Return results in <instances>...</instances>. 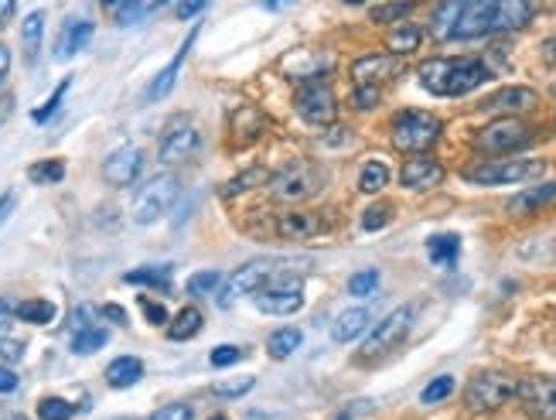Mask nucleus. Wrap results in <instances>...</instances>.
<instances>
[{"label": "nucleus", "mask_w": 556, "mask_h": 420, "mask_svg": "<svg viewBox=\"0 0 556 420\" xmlns=\"http://www.w3.org/2000/svg\"><path fill=\"white\" fill-rule=\"evenodd\" d=\"M536 14L533 0H475L454 28V41H471L485 35L522 31Z\"/></svg>", "instance_id": "obj_1"}, {"label": "nucleus", "mask_w": 556, "mask_h": 420, "mask_svg": "<svg viewBox=\"0 0 556 420\" xmlns=\"http://www.w3.org/2000/svg\"><path fill=\"white\" fill-rule=\"evenodd\" d=\"M239 359H243V349H239V345H215V349H212V366L215 369L236 366Z\"/></svg>", "instance_id": "obj_46"}, {"label": "nucleus", "mask_w": 556, "mask_h": 420, "mask_svg": "<svg viewBox=\"0 0 556 420\" xmlns=\"http://www.w3.org/2000/svg\"><path fill=\"white\" fill-rule=\"evenodd\" d=\"M256 308H260L263 315H277V318L297 315V311L304 308L301 280H294V284H290V277L270 280L267 287H260V291H256Z\"/></svg>", "instance_id": "obj_13"}, {"label": "nucleus", "mask_w": 556, "mask_h": 420, "mask_svg": "<svg viewBox=\"0 0 556 420\" xmlns=\"http://www.w3.org/2000/svg\"><path fill=\"white\" fill-rule=\"evenodd\" d=\"M178 195H181V181L178 178H174V175H154L137 192L134 212H130V216H134L137 226H151V222L168 216V209L178 202Z\"/></svg>", "instance_id": "obj_8"}, {"label": "nucleus", "mask_w": 556, "mask_h": 420, "mask_svg": "<svg viewBox=\"0 0 556 420\" xmlns=\"http://www.w3.org/2000/svg\"><path fill=\"white\" fill-rule=\"evenodd\" d=\"M536 103H539V96L529 86H505L499 93L488 96V100H481L478 110L502 113V117H519V113H526V110H536Z\"/></svg>", "instance_id": "obj_18"}, {"label": "nucleus", "mask_w": 556, "mask_h": 420, "mask_svg": "<svg viewBox=\"0 0 556 420\" xmlns=\"http://www.w3.org/2000/svg\"><path fill=\"white\" fill-rule=\"evenodd\" d=\"M263 4H267V7H270V11H280V7H284V4H287V0H263Z\"/></svg>", "instance_id": "obj_60"}, {"label": "nucleus", "mask_w": 556, "mask_h": 420, "mask_svg": "<svg viewBox=\"0 0 556 420\" xmlns=\"http://www.w3.org/2000/svg\"><path fill=\"white\" fill-rule=\"evenodd\" d=\"M325 229V222H321L318 212H284V216L277 219V233L284 236V240H314V236Z\"/></svg>", "instance_id": "obj_21"}, {"label": "nucleus", "mask_w": 556, "mask_h": 420, "mask_svg": "<svg viewBox=\"0 0 556 420\" xmlns=\"http://www.w3.org/2000/svg\"><path fill=\"white\" fill-rule=\"evenodd\" d=\"M7 76H11V52H7V45H0V89H4Z\"/></svg>", "instance_id": "obj_55"}, {"label": "nucleus", "mask_w": 556, "mask_h": 420, "mask_svg": "<svg viewBox=\"0 0 556 420\" xmlns=\"http://www.w3.org/2000/svg\"><path fill=\"white\" fill-rule=\"evenodd\" d=\"M212 420H226V417H212Z\"/></svg>", "instance_id": "obj_64"}, {"label": "nucleus", "mask_w": 556, "mask_h": 420, "mask_svg": "<svg viewBox=\"0 0 556 420\" xmlns=\"http://www.w3.org/2000/svg\"><path fill=\"white\" fill-rule=\"evenodd\" d=\"M41 38H45V11H31L21 24V48H24V59L31 65H35L41 52Z\"/></svg>", "instance_id": "obj_27"}, {"label": "nucleus", "mask_w": 556, "mask_h": 420, "mask_svg": "<svg viewBox=\"0 0 556 420\" xmlns=\"http://www.w3.org/2000/svg\"><path fill=\"white\" fill-rule=\"evenodd\" d=\"M297 117L311 127H328L338 117V100L331 93L328 82L321 79H307V86L297 93Z\"/></svg>", "instance_id": "obj_12"}, {"label": "nucleus", "mask_w": 556, "mask_h": 420, "mask_svg": "<svg viewBox=\"0 0 556 420\" xmlns=\"http://www.w3.org/2000/svg\"><path fill=\"white\" fill-rule=\"evenodd\" d=\"M379 96H383L379 86H355V106H359V110H372V106L379 103Z\"/></svg>", "instance_id": "obj_48"}, {"label": "nucleus", "mask_w": 556, "mask_h": 420, "mask_svg": "<svg viewBox=\"0 0 556 420\" xmlns=\"http://www.w3.org/2000/svg\"><path fill=\"white\" fill-rule=\"evenodd\" d=\"M413 7H417V0H393V4L372 7V21H376V24H393V21L406 18Z\"/></svg>", "instance_id": "obj_39"}, {"label": "nucleus", "mask_w": 556, "mask_h": 420, "mask_svg": "<svg viewBox=\"0 0 556 420\" xmlns=\"http://www.w3.org/2000/svg\"><path fill=\"white\" fill-rule=\"evenodd\" d=\"M475 4V0H441V7L434 11V24H430V35L437 41H454V28L464 18V11Z\"/></svg>", "instance_id": "obj_23"}, {"label": "nucleus", "mask_w": 556, "mask_h": 420, "mask_svg": "<svg viewBox=\"0 0 556 420\" xmlns=\"http://www.w3.org/2000/svg\"><path fill=\"white\" fill-rule=\"evenodd\" d=\"M253 386H256L253 376H243V380H222V383H215V386H212V393H215V397H226V400H232V397H243V393H250Z\"/></svg>", "instance_id": "obj_44"}, {"label": "nucleus", "mask_w": 556, "mask_h": 420, "mask_svg": "<svg viewBox=\"0 0 556 420\" xmlns=\"http://www.w3.org/2000/svg\"><path fill=\"white\" fill-rule=\"evenodd\" d=\"M420 41H423V28H417V24H400V28L389 31L386 48L393 55H410L420 48Z\"/></svg>", "instance_id": "obj_30"}, {"label": "nucleus", "mask_w": 556, "mask_h": 420, "mask_svg": "<svg viewBox=\"0 0 556 420\" xmlns=\"http://www.w3.org/2000/svg\"><path fill=\"white\" fill-rule=\"evenodd\" d=\"M195 38H198V28H192V31H188L185 45H181L178 52H174V59H171L168 65H164V69H161V72H157V76H154V82H151V86H147V100H151V103L164 100V96H168L171 89H174V82H178V76H181V65H185L188 52H192V45H195Z\"/></svg>", "instance_id": "obj_19"}, {"label": "nucleus", "mask_w": 556, "mask_h": 420, "mask_svg": "<svg viewBox=\"0 0 556 420\" xmlns=\"http://www.w3.org/2000/svg\"><path fill=\"white\" fill-rule=\"evenodd\" d=\"M24 356V342L21 339H4L0 342V362H21Z\"/></svg>", "instance_id": "obj_50"}, {"label": "nucleus", "mask_w": 556, "mask_h": 420, "mask_svg": "<svg viewBox=\"0 0 556 420\" xmlns=\"http://www.w3.org/2000/svg\"><path fill=\"white\" fill-rule=\"evenodd\" d=\"M140 376H144V362L137 356H120L106 366V383L116 386V390H127V386L140 383Z\"/></svg>", "instance_id": "obj_25"}, {"label": "nucleus", "mask_w": 556, "mask_h": 420, "mask_svg": "<svg viewBox=\"0 0 556 420\" xmlns=\"http://www.w3.org/2000/svg\"><path fill=\"white\" fill-rule=\"evenodd\" d=\"M550 202H556V181H546V185H536V188H529V192H519L516 199H509V212L526 216V212H536Z\"/></svg>", "instance_id": "obj_26"}, {"label": "nucleus", "mask_w": 556, "mask_h": 420, "mask_svg": "<svg viewBox=\"0 0 556 420\" xmlns=\"http://www.w3.org/2000/svg\"><path fill=\"white\" fill-rule=\"evenodd\" d=\"M161 4H168V0H154V7H161Z\"/></svg>", "instance_id": "obj_63"}, {"label": "nucleus", "mask_w": 556, "mask_h": 420, "mask_svg": "<svg viewBox=\"0 0 556 420\" xmlns=\"http://www.w3.org/2000/svg\"><path fill=\"white\" fill-rule=\"evenodd\" d=\"M263 130H267V117H263L256 106H239V110L232 113V137H236L239 144H253L256 137H263Z\"/></svg>", "instance_id": "obj_24"}, {"label": "nucleus", "mask_w": 556, "mask_h": 420, "mask_svg": "<svg viewBox=\"0 0 556 420\" xmlns=\"http://www.w3.org/2000/svg\"><path fill=\"white\" fill-rule=\"evenodd\" d=\"M270 175L273 171H267V168H250L232 181H226V185H222V195H229L232 199V195H243V192H250V188H263V185H270Z\"/></svg>", "instance_id": "obj_33"}, {"label": "nucleus", "mask_w": 556, "mask_h": 420, "mask_svg": "<svg viewBox=\"0 0 556 420\" xmlns=\"http://www.w3.org/2000/svg\"><path fill=\"white\" fill-rule=\"evenodd\" d=\"M11 205H14V195H4V199H0V219L11 212Z\"/></svg>", "instance_id": "obj_58"}, {"label": "nucleus", "mask_w": 556, "mask_h": 420, "mask_svg": "<svg viewBox=\"0 0 556 420\" xmlns=\"http://www.w3.org/2000/svg\"><path fill=\"white\" fill-rule=\"evenodd\" d=\"M140 171H144V151H140L137 144L116 147L110 158L103 161V178L110 181V185H116V188L134 185Z\"/></svg>", "instance_id": "obj_15"}, {"label": "nucleus", "mask_w": 556, "mask_h": 420, "mask_svg": "<svg viewBox=\"0 0 556 420\" xmlns=\"http://www.w3.org/2000/svg\"><path fill=\"white\" fill-rule=\"evenodd\" d=\"M454 393V376H437L434 383H427V390L420 393V403H441Z\"/></svg>", "instance_id": "obj_43"}, {"label": "nucleus", "mask_w": 556, "mask_h": 420, "mask_svg": "<svg viewBox=\"0 0 556 420\" xmlns=\"http://www.w3.org/2000/svg\"><path fill=\"white\" fill-rule=\"evenodd\" d=\"M543 52L550 55V59L556 62V38H550V41H546V48H543Z\"/></svg>", "instance_id": "obj_59"}, {"label": "nucleus", "mask_w": 556, "mask_h": 420, "mask_svg": "<svg viewBox=\"0 0 556 420\" xmlns=\"http://www.w3.org/2000/svg\"><path fill=\"white\" fill-rule=\"evenodd\" d=\"M219 287H222L219 270H198V274L188 277L185 291L192 294V298H209V294H219Z\"/></svg>", "instance_id": "obj_35"}, {"label": "nucleus", "mask_w": 556, "mask_h": 420, "mask_svg": "<svg viewBox=\"0 0 556 420\" xmlns=\"http://www.w3.org/2000/svg\"><path fill=\"white\" fill-rule=\"evenodd\" d=\"M516 390H519L516 376L502 373V369H481L464 386V407L471 414H492V410L505 407V403L516 397Z\"/></svg>", "instance_id": "obj_4"}, {"label": "nucleus", "mask_w": 556, "mask_h": 420, "mask_svg": "<svg viewBox=\"0 0 556 420\" xmlns=\"http://www.w3.org/2000/svg\"><path fill=\"white\" fill-rule=\"evenodd\" d=\"M546 171L543 161L533 158H502V161H485L475 168L464 171V178L471 185H522V181H533Z\"/></svg>", "instance_id": "obj_7"}, {"label": "nucleus", "mask_w": 556, "mask_h": 420, "mask_svg": "<svg viewBox=\"0 0 556 420\" xmlns=\"http://www.w3.org/2000/svg\"><path fill=\"white\" fill-rule=\"evenodd\" d=\"M14 4H18V0H0V28H4V24L11 21V14H14Z\"/></svg>", "instance_id": "obj_57"}, {"label": "nucleus", "mask_w": 556, "mask_h": 420, "mask_svg": "<svg viewBox=\"0 0 556 420\" xmlns=\"http://www.w3.org/2000/svg\"><path fill=\"white\" fill-rule=\"evenodd\" d=\"M441 140V120L427 110H403L393 120V144L403 154H427Z\"/></svg>", "instance_id": "obj_6"}, {"label": "nucleus", "mask_w": 556, "mask_h": 420, "mask_svg": "<svg viewBox=\"0 0 556 420\" xmlns=\"http://www.w3.org/2000/svg\"><path fill=\"white\" fill-rule=\"evenodd\" d=\"M400 55H383V52H372V55H359V59L352 62V82L355 86H379L383 89V82H389L393 76H400Z\"/></svg>", "instance_id": "obj_14"}, {"label": "nucleus", "mask_w": 556, "mask_h": 420, "mask_svg": "<svg viewBox=\"0 0 556 420\" xmlns=\"http://www.w3.org/2000/svg\"><path fill=\"white\" fill-rule=\"evenodd\" d=\"M202 325H205L202 311H198V308H181L178 315L171 318L168 335L174 342H188V339H195V335L202 332Z\"/></svg>", "instance_id": "obj_29"}, {"label": "nucleus", "mask_w": 556, "mask_h": 420, "mask_svg": "<svg viewBox=\"0 0 556 420\" xmlns=\"http://www.w3.org/2000/svg\"><path fill=\"white\" fill-rule=\"evenodd\" d=\"M372 328V315H369V308H345L342 315L335 318V325H331V339L335 342H355V339H362L365 332Z\"/></svg>", "instance_id": "obj_22"}, {"label": "nucleus", "mask_w": 556, "mask_h": 420, "mask_svg": "<svg viewBox=\"0 0 556 420\" xmlns=\"http://www.w3.org/2000/svg\"><path fill=\"white\" fill-rule=\"evenodd\" d=\"M99 315H103V318H110V321H116V325H127V311H123V308H116V304H106V308L99 311Z\"/></svg>", "instance_id": "obj_56"}, {"label": "nucleus", "mask_w": 556, "mask_h": 420, "mask_svg": "<svg viewBox=\"0 0 556 420\" xmlns=\"http://www.w3.org/2000/svg\"><path fill=\"white\" fill-rule=\"evenodd\" d=\"M14 318H18V308H14V301L0 298V332H4V328H11Z\"/></svg>", "instance_id": "obj_53"}, {"label": "nucleus", "mask_w": 556, "mask_h": 420, "mask_svg": "<svg viewBox=\"0 0 556 420\" xmlns=\"http://www.w3.org/2000/svg\"><path fill=\"white\" fill-rule=\"evenodd\" d=\"M198 147H202V134H198L195 120L188 117V113H178V117H171L164 123V130H161V161L164 164L192 161L198 154Z\"/></svg>", "instance_id": "obj_11"}, {"label": "nucleus", "mask_w": 556, "mask_h": 420, "mask_svg": "<svg viewBox=\"0 0 556 420\" xmlns=\"http://www.w3.org/2000/svg\"><path fill=\"white\" fill-rule=\"evenodd\" d=\"M154 420H195V407L192 403H171V407L157 410Z\"/></svg>", "instance_id": "obj_47"}, {"label": "nucleus", "mask_w": 556, "mask_h": 420, "mask_svg": "<svg viewBox=\"0 0 556 420\" xmlns=\"http://www.w3.org/2000/svg\"><path fill=\"white\" fill-rule=\"evenodd\" d=\"M444 181V164L430 154H410V161L400 168V185L410 192H427Z\"/></svg>", "instance_id": "obj_17"}, {"label": "nucleus", "mask_w": 556, "mask_h": 420, "mask_svg": "<svg viewBox=\"0 0 556 420\" xmlns=\"http://www.w3.org/2000/svg\"><path fill=\"white\" fill-rule=\"evenodd\" d=\"M389 219H393V205H389V202L372 205V209H365V216H362V229H365V233H376V229L389 226Z\"/></svg>", "instance_id": "obj_42"}, {"label": "nucleus", "mask_w": 556, "mask_h": 420, "mask_svg": "<svg viewBox=\"0 0 556 420\" xmlns=\"http://www.w3.org/2000/svg\"><path fill=\"white\" fill-rule=\"evenodd\" d=\"M99 4H103V7H113V4H120V0H99Z\"/></svg>", "instance_id": "obj_61"}, {"label": "nucleus", "mask_w": 556, "mask_h": 420, "mask_svg": "<svg viewBox=\"0 0 556 420\" xmlns=\"http://www.w3.org/2000/svg\"><path fill=\"white\" fill-rule=\"evenodd\" d=\"M413 328V308L410 304H403V308L389 311V315L379 321L376 328H369V339L362 342V359H383L389 356L393 349H400L403 339L410 335Z\"/></svg>", "instance_id": "obj_9"}, {"label": "nucleus", "mask_w": 556, "mask_h": 420, "mask_svg": "<svg viewBox=\"0 0 556 420\" xmlns=\"http://www.w3.org/2000/svg\"><path fill=\"white\" fill-rule=\"evenodd\" d=\"M18 318L28 321V325H48L55 318V304L52 301H24L18 304Z\"/></svg>", "instance_id": "obj_37"}, {"label": "nucleus", "mask_w": 556, "mask_h": 420, "mask_svg": "<svg viewBox=\"0 0 556 420\" xmlns=\"http://www.w3.org/2000/svg\"><path fill=\"white\" fill-rule=\"evenodd\" d=\"M516 397L522 400L529 417L536 420H556V380H522Z\"/></svg>", "instance_id": "obj_16"}, {"label": "nucleus", "mask_w": 556, "mask_h": 420, "mask_svg": "<svg viewBox=\"0 0 556 420\" xmlns=\"http://www.w3.org/2000/svg\"><path fill=\"white\" fill-rule=\"evenodd\" d=\"M533 144V127L522 123L519 117H499L492 120L488 127L478 130L475 147L485 154H516L522 147Z\"/></svg>", "instance_id": "obj_10"}, {"label": "nucleus", "mask_w": 556, "mask_h": 420, "mask_svg": "<svg viewBox=\"0 0 556 420\" xmlns=\"http://www.w3.org/2000/svg\"><path fill=\"white\" fill-rule=\"evenodd\" d=\"M379 287V270H362V274H355L348 280V291L355 294V298H365V294H372Z\"/></svg>", "instance_id": "obj_45"}, {"label": "nucleus", "mask_w": 556, "mask_h": 420, "mask_svg": "<svg viewBox=\"0 0 556 420\" xmlns=\"http://www.w3.org/2000/svg\"><path fill=\"white\" fill-rule=\"evenodd\" d=\"M427 253L430 260L437 263V267H454L458 263V253H461V236L458 233H437L427 240Z\"/></svg>", "instance_id": "obj_28"}, {"label": "nucleus", "mask_w": 556, "mask_h": 420, "mask_svg": "<svg viewBox=\"0 0 556 420\" xmlns=\"http://www.w3.org/2000/svg\"><path fill=\"white\" fill-rule=\"evenodd\" d=\"M72 414H76V407H72L69 400H62V397H45L38 403V417L41 420H72Z\"/></svg>", "instance_id": "obj_40"}, {"label": "nucleus", "mask_w": 556, "mask_h": 420, "mask_svg": "<svg viewBox=\"0 0 556 420\" xmlns=\"http://www.w3.org/2000/svg\"><path fill=\"white\" fill-rule=\"evenodd\" d=\"M140 11H144V4H140V0H123L120 4V11H116V24H134L137 18H140Z\"/></svg>", "instance_id": "obj_49"}, {"label": "nucleus", "mask_w": 556, "mask_h": 420, "mask_svg": "<svg viewBox=\"0 0 556 420\" xmlns=\"http://www.w3.org/2000/svg\"><path fill=\"white\" fill-rule=\"evenodd\" d=\"M106 342H110V332L89 325V328H79V332L72 335V352H76V356H93V352L103 349Z\"/></svg>", "instance_id": "obj_34"}, {"label": "nucleus", "mask_w": 556, "mask_h": 420, "mask_svg": "<svg viewBox=\"0 0 556 420\" xmlns=\"http://www.w3.org/2000/svg\"><path fill=\"white\" fill-rule=\"evenodd\" d=\"M69 86H72V76L58 82V89H55L52 96H48L45 103L38 106V110H31V120H35V123H48V120H52L55 113H58V106H62V100H65V93H69Z\"/></svg>", "instance_id": "obj_38"}, {"label": "nucleus", "mask_w": 556, "mask_h": 420, "mask_svg": "<svg viewBox=\"0 0 556 420\" xmlns=\"http://www.w3.org/2000/svg\"><path fill=\"white\" fill-rule=\"evenodd\" d=\"M301 342H304V332H301V328H277V332L270 335L267 349H270L273 359H290L297 349H301Z\"/></svg>", "instance_id": "obj_32"}, {"label": "nucleus", "mask_w": 556, "mask_h": 420, "mask_svg": "<svg viewBox=\"0 0 556 420\" xmlns=\"http://www.w3.org/2000/svg\"><path fill=\"white\" fill-rule=\"evenodd\" d=\"M93 21H86V18H72V21H65V28L58 31V41H55V59L58 62H65V59H72V55H79L82 48L93 41Z\"/></svg>", "instance_id": "obj_20"}, {"label": "nucleus", "mask_w": 556, "mask_h": 420, "mask_svg": "<svg viewBox=\"0 0 556 420\" xmlns=\"http://www.w3.org/2000/svg\"><path fill=\"white\" fill-rule=\"evenodd\" d=\"M28 178L35 185H55V181L65 178V164L62 161H38L35 168L28 171Z\"/></svg>", "instance_id": "obj_41"}, {"label": "nucleus", "mask_w": 556, "mask_h": 420, "mask_svg": "<svg viewBox=\"0 0 556 420\" xmlns=\"http://www.w3.org/2000/svg\"><path fill=\"white\" fill-rule=\"evenodd\" d=\"M389 164L386 161H365L362 164V175H359V192H365V195H376V192H383V188L389 185Z\"/></svg>", "instance_id": "obj_31"}, {"label": "nucleus", "mask_w": 556, "mask_h": 420, "mask_svg": "<svg viewBox=\"0 0 556 420\" xmlns=\"http://www.w3.org/2000/svg\"><path fill=\"white\" fill-rule=\"evenodd\" d=\"M417 76L427 93L451 100V96H464L492 79V69L481 59H430L420 65Z\"/></svg>", "instance_id": "obj_2"}, {"label": "nucleus", "mask_w": 556, "mask_h": 420, "mask_svg": "<svg viewBox=\"0 0 556 420\" xmlns=\"http://www.w3.org/2000/svg\"><path fill=\"white\" fill-rule=\"evenodd\" d=\"M205 7H209V0H181L174 14H178L181 21H192V18H198V14L205 11Z\"/></svg>", "instance_id": "obj_52"}, {"label": "nucleus", "mask_w": 556, "mask_h": 420, "mask_svg": "<svg viewBox=\"0 0 556 420\" xmlns=\"http://www.w3.org/2000/svg\"><path fill=\"white\" fill-rule=\"evenodd\" d=\"M127 284H151L157 291H168L171 287V267H140V270H130Z\"/></svg>", "instance_id": "obj_36"}, {"label": "nucleus", "mask_w": 556, "mask_h": 420, "mask_svg": "<svg viewBox=\"0 0 556 420\" xmlns=\"http://www.w3.org/2000/svg\"><path fill=\"white\" fill-rule=\"evenodd\" d=\"M140 308H144V318L151 321V325H164L168 321V311H164V304L161 301H140Z\"/></svg>", "instance_id": "obj_51"}, {"label": "nucleus", "mask_w": 556, "mask_h": 420, "mask_svg": "<svg viewBox=\"0 0 556 420\" xmlns=\"http://www.w3.org/2000/svg\"><path fill=\"white\" fill-rule=\"evenodd\" d=\"M14 390H18V376L7 366H0V393H14Z\"/></svg>", "instance_id": "obj_54"}, {"label": "nucleus", "mask_w": 556, "mask_h": 420, "mask_svg": "<svg viewBox=\"0 0 556 420\" xmlns=\"http://www.w3.org/2000/svg\"><path fill=\"white\" fill-rule=\"evenodd\" d=\"M7 420H28V417H21V414H14V417H7Z\"/></svg>", "instance_id": "obj_62"}, {"label": "nucleus", "mask_w": 556, "mask_h": 420, "mask_svg": "<svg viewBox=\"0 0 556 420\" xmlns=\"http://www.w3.org/2000/svg\"><path fill=\"white\" fill-rule=\"evenodd\" d=\"M290 270H311V260H287V257L246 260L243 267L219 287V294H215V298H219V308H229V304L236 298H243V294H256L260 287H267L270 280L290 277Z\"/></svg>", "instance_id": "obj_3"}, {"label": "nucleus", "mask_w": 556, "mask_h": 420, "mask_svg": "<svg viewBox=\"0 0 556 420\" xmlns=\"http://www.w3.org/2000/svg\"><path fill=\"white\" fill-rule=\"evenodd\" d=\"M321 185H325V175L311 161H287L284 168L270 175V195L287 205L314 199L321 192Z\"/></svg>", "instance_id": "obj_5"}]
</instances>
